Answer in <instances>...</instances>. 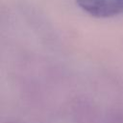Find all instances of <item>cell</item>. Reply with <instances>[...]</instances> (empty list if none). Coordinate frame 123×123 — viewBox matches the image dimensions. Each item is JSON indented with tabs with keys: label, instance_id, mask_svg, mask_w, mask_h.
Listing matches in <instances>:
<instances>
[{
	"label": "cell",
	"instance_id": "cell-1",
	"mask_svg": "<svg viewBox=\"0 0 123 123\" xmlns=\"http://www.w3.org/2000/svg\"><path fill=\"white\" fill-rule=\"evenodd\" d=\"M86 12L97 17H111L123 13V0H76Z\"/></svg>",
	"mask_w": 123,
	"mask_h": 123
}]
</instances>
